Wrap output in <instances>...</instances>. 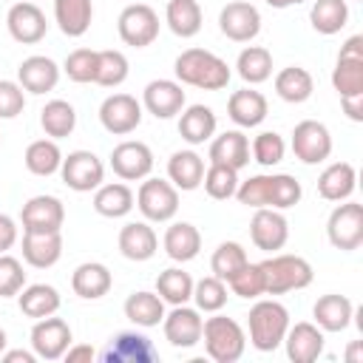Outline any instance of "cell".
I'll list each match as a JSON object with an SVG mask.
<instances>
[{
    "label": "cell",
    "mask_w": 363,
    "mask_h": 363,
    "mask_svg": "<svg viewBox=\"0 0 363 363\" xmlns=\"http://www.w3.org/2000/svg\"><path fill=\"white\" fill-rule=\"evenodd\" d=\"M176 79L182 85H193V88H201V91H221L227 88L233 71L230 65L216 57L213 51H204V48H187L176 57Z\"/></svg>",
    "instance_id": "cell-1"
},
{
    "label": "cell",
    "mask_w": 363,
    "mask_h": 363,
    "mask_svg": "<svg viewBox=\"0 0 363 363\" xmlns=\"http://www.w3.org/2000/svg\"><path fill=\"white\" fill-rule=\"evenodd\" d=\"M258 267H261V275H264V295H286V292L309 286L312 278H315L312 264L306 258L289 255V252L272 255V258L261 261Z\"/></svg>",
    "instance_id": "cell-2"
},
{
    "label": "cell",
    "mask_w": 363,
    "mask_h": 363,
    "mask_svg": "<svg viewBox=\"0 0 363 363\" xmlns=\"http://www.w3.org/2000/svg\"><path fill=\"white\" fill-rule=\"evenodd\" d=\"M247 326H250V343L258 352H275L289 329V312L278 301H258L247 315Z\"/></svg>",
    "instance_id": "cell-3"
},
{
    "label": "cell",
    "mask_w": 363,
    "mask_h": 363,
    "mask_svg": "<svg viewBox=\"0 0 363 363\" xmlns=\"http://www.w3.org/2000/svg\"><path fill=\"white\" fill-rule=\"evenodd\" d=\"M201 337H204V349L216 363H235L244 349H247V335L244 329L224 315H213L204 320L201 326Z\"/></svg>",
    "instance_id": "cell-4"
},
{
    "label": "cell",
    "mask_w": 363,
    "mask_h": 363,
    "mask_svg": "<svg viewBox=\"0 0 363 363\" xmlns=\"http://www.w3.org/2000/svg\"><path fill=\"white\" fill-rule=\"evenodd\" d=\"M326 235L335 250L352 252L363 244V204L357 201H343L329 213L326 221Z\"/></svg>",
    "instance_id": "cell-5"
},
{
    "label": "cell",
    "mask_w": 363,
    "mask_h": 363,
    "mask_svg": "<svg viewBox=\"0 0 363 363\" xmlns=\"http://www.w3.org/2000/svg\"><path fill=\"white\" fill-rule=\"evenodd\" d=\"M116 31L125 45L145 48L159 37V14L147 3H130L116 20Z\"/></svg>",
    "instance_id": "cell-6"
},
{
    "label": "cell",
    "mask_w": 363,
    "mask_h": 363,
    "mask_svg": "<svg viewBox=\"0 0 363 363\" xmlns=\"http://www.w3.org/2000/svg\"><path fill=\"white\" fill-rule=\"evenodd\" d=\"M60 176L62 182L77 190V193H91L102 184L105 179V164L99 162L96 153L91 150H71L68 156H62V164H60Z\"/></svg>",
    "instance_id": "cell-7"
},
{
    "label": "cell",
    "mask_w": 363,
    "mask_h": 363,
    "mask_svg": "<svg viewBox=\"0 0 363 363\" xmlns=\"http://www.w3.org/2000/svg\"><path fill=\"white\" fill-rule=\"evenodd\" d=\"M136 207L147 221H170L179 213V190L164 179H145L136 193Z\"/></svg>",
    "instance_id": "cell-8"
},
{
    "label": "cell",
    "mask_w": 363,
    "mask_h": 363,
    "mask_svg": "<svg viewBox=\"0 0 363 363\" xmlns=\"http://www.w3.org/2000/svg\"><path fill=\"white\" fill-rule=\"evenodd\" d=\"M292 153L303 164H320L332 153V136L329 128L318 119H303L292 130Z\"/></svg>",
    "instance_id": "cell-9"
},
{
    "label": "cell",
    "mask_w": 363,
    "mask_h": 363,
    "mask_svg": "<svg viewBox=\"0 0 363 363\" xmlns=\"http://www.w3.org/2000/svg\"><path fill=\"white\" fill-rule=\"evenodd\" d=\"M99 122L113 136H128L142 122V105L130 94H111L99 105Z\"/></svg>",
    "instance_id": "cell-10"
},
{
    "label": "cell",
    "mask_w": 363,
    "mask_h": 363,
    "mask_svg": "<svg viewBox=\"0 0 363 363\" xmlns=\"http://www.w3.org/2000/svg\"><path fill=\"white\" fill-rule=\"evenodd\" d=\"M218 28H221V34H224L227 40H233V43H250V40H255L258 31H261V14H258V9H255L252 3H247V0H233V3H227V6L221 9V14H218Z\"/></svg>",
    "instance_id": "cell-11"
},
{
    "label": "cell",
    "mask_w": 363,
    "mask_h": 363,
    "mask_svg": "<svg viewBox=\"0 0 363 363\" xmlns=\"http://www.w3.org/2000/svg\"><path fill=\"white\" fill-rule=\"evenodd\" d=\"M71 346V326L62 318H40L31 329V349L43 360H60Z\"/></svg>",
    "instance_id": "cell-12"
},
{
    "label": "cell",
    "mask_w": 363,
    "mask_h": 363,
    "mask_svg": "<svg viewBox=\"0 0 363 363\" xmlns=\"http://www.w3.org/2000/svg\"><path fill=\"white\" fill-rule=\"evenodd\" d=\"M111 167L119 179L125 182H139V179H147L150 170H153V153L145 142H119L113 150H111Z\"/></svg>",
    "instance_id": "cell-13"
},
{
    "label": "cell",
    "mask_w": 363,
    "mask_h": 363,
    "mask_svg": "<svg viewBox=\"0 0 363 363\" xmlns=\"http://www.w3.org/2000/svg\"><path fill=\"white\" fill-rule=\"evenodd\" d=\"M23 233H57L65 221V207L57 196H34L23 204L20 213Z\"/></svg>",
    "instance_id": "cell-14"
},
{
    "label": "cell",
    "mask_w": 363,
    "mask_h": 363,
    "mask_svg": "<svg viewBox=\"0 0 363 363\" xmlns=\"http://www.w3.org/2000/svg\"><path fill=\"white\" fill-rule=\"evenodd\" d=\"M250 238L258 250L264 252H275L286 244L289 238V224L286 218L281 216V210H272V207H258L252 221H250Z\"/></svg>",
    "instance_id": "cell-15"
},
{
    "label": "cell",
    "mask_w": 363,
    "mask_h": 363,
    "mask_svg": "<svg viewBox=\"0 0 363 363\" xmlns=\"http://www.w3.org/2000/svg\"><path fill=\"white\" fill-rule=\"evenodd\" d=\"M6 26H9V34L23 43V45H34L45 37L48 31V23H45V14L40 11V6L23 0V3H14L6 14Z\"/></svg>",
    "instance_id": "cell-16"
},
{
    "label": "cell",
    "mask_w": 363,
    "mask_h": 363,
    "mask_svg": "<svg viewBox=\"0 0 363 363\" xmlns=\"http://www.w3.org/2000/svg\"><path fill=\"white\" fill-rule=\"evenodd\" d=\"M102 360L105 363H156L159 352H156V346L145 335H139V332H119L105 346Z\"/></svg>",
    "instance_id": "cell-17"
},
{
    "label": "cell",
    "mask_w": 363,
    "mask_h": 363,
    "mask_svg": "<svg viewBox=\"0 0 363 363\" xmlns=\"http://www.w3.org/2000/svg\"><path fill=\"white\" fill-rule=\"evenodd\" d=\"M184 102H187L184 88H182V82H173V79H153L145 85V94H142V105L156 119H170V116L182 113Z\"/></svg>",
    "instance_id": "cell-18"
},
{
    "label": "cell",
    "mask_w": 363,
    "mask_h": 363,
    "mask_svg": "<svg viewBox=\"0 0 363 363\" xmlns=\"http://www.w3.org/2000/svg\"><path fill=\"white\" fill-rule=\"evenodd\" d=\"M284 346H286V357L292 363H312L323 352V329L309 320H301L286 329Z\"/></svg>",
    "instance_id": "cell-19"
},
{
    "label": "cell",
    "mask_w": 363,
    "mask_h": 363,
    "mask_svg": "<svg viewBox=\"0 0 363 363\" xmlns=\"http://www.w3.org/2000/svg\"><path fill=\"white\" fill-rule=\"evenodd\" d=\"M162 323H164V337H167L170 346H176V349H190V346H196V343L201 340V326H204V320L199 318L196 309H190V306H184V303L173 306V312L164 315Z\"/></svg>",
    "instance_id": "cell-20"
},
{
    "label": "cell",
    "mask_w": 363,
    "mask_h": 363,
    "mask_svg": "<svg viewBox=\"0 0 363 363\" xmlns=\"http://www.w3.org/2000/svg\"><path fill=\"white\" fill-rule=\"evenodd\" d=\"M17 79H20L23 91H28V94H48L60 82V65L51 57L34 54V57H26L20 62Z\"/></svg>",
    "instance_id": "cell-21"
},
{
    "label": "cell",
    "mask_w": 363,
    "mask_h": 363,
    "mask_svg": "<svg viewBox=\"0 0 363 363\" xmlns=\"http://www.w3.org/2000/svg\"><path fill=\"white\" fill-rule=\"evenodd\" d=\"M267 96L261 91H252V88H241V91H233L230 99H227V113L230 119L238 125V128H255L267 119Z\"/></svg>",
    "instance_id": "cell-22"
},
{
    "label": "cell",
    "mask_w": 363,
    "mask_h": 363,
    "mask_svg": "<svg viewBox=\"0 0 363 363\" xmlns=\"http://www.w3.org/2000/svg\"><path fill=\"white\" fill-rule=\"evenodd\" d=\"M159 250V238L153 233L150 224L145 221H128L122 230H119V252L128 258V261H147L153 258Z\"/></svg>",
    "instance_id": "cell-23"
},
{
    "label": "cell",
    "mask_w": 363,
    "mask_h": 363,
    "mask_svg": "<svg viewBox=\"0 0 363 363\" xmlns=\"http://www.w3.org/2000/svg\"><path fill=\"white\" fill-rule=\"evenodd\" d=\"M62 255V235L57 233H23V258L34 269H48Z\"/></svg>",
    "instance_id": "cell-24"
},
{
    "label": "cell",
    "mask_w": 363,
    "mask_h": 363,
    "mask_svg": "<svg viewBox=\"0 0 363 363\" xmlns=\"http://www.w3.org/2000/svg\"><path fill=\"white\" fill-rule=\"evenodd\" d=\"M111 286H113V275H111V269H108L105 264H99V261H85V264H79V267L74 269V275H71V289H74L79 298H85V301H96V298L108 295Z\"/></svg>",
    "instance_id": "cell-25"
},
{
    "label": "cell",
    "mask_w": 363,
    "mask_h": 363,
    "mask_svg": "<svg viewBox=\"0 0 363 363\" xmlns=\"http://www.w3.org/2000/svg\"><path fill=\"white\" fill-rule=\"evenodd\" d=\"M312 315H315V326H320L323 332H343L352 323L354 306H352V301L346 295L329 292V295H320L315 301Z\"/></svg>",
    "instance_id": "cell-26"
},
{
    "label": "cell",
    "mask_w": 363,
    "mask_h": 363,
    "mask_svg": "<svg viewBox=\"0 0 363 363\" xmlns=\"http://www.w3.org/2000/svg\"><path fill=\"white\" fill-rule=\"evenodd\" d=\"M357 187V170L349 162H332L318 176V193L326 201H346Z\"/></svg>",
    "instance_id": "cell-27"
},
{
    "label": "cell",
    "mask_w": 363,
    "mask_h": 363,
    "mask_svg": "<svg viewBox=\"0 0 363 363\" xmlns=\"http://www.w3.org/2000/svg\"><path fill=\"white\" fill-rule=\"evenodd\" d=\"M210 162L241 170L250 164V139L241 130H224L210 145Z\"/></svg>",
    "instance_id": "cell-28"
},
{
    "label": "cell",
    "mask_w": 363,
    "mask_h": 363,
    "mask_svg": "<svg viewBox=\"0 0 363 363\" xmlns=\"http://www.w3.org/2000/svg\"><path fill=\"white\" fill-rule=\"evenodd\" d=\"M167 179L176 190H196L204 179V159L196 150H176L167 159Z\"/></svg>",
    "instance_id": "cell-29"
},
{
    "label": "cell",
    "mask_w": 363,
    "mask_h": 363,
    "mask_svg": "<svg viewBox=\"0 0 363 363\" xmlns=\"http://www.w3.org/2000/svg\"><path fill=\"white\" fill-rule=\"evenodd\" d=\"M54 17L65 37H82L94 20L91 0H54Z\"/></svg>",
    "instance_id": "cell-30"
},
{
    "label": "cell",
    "mask_w": 363,
    "mask_h": 363,
    "mask_svg": "<svg viewBox=\"0 0 363 363\" xmlns=\"http://www.w3.org/2000/svg\"><path fill=\"white\" fill-rule=\"evenodd\" d=\"M216 113L213 108L207 105H190V108H182V116H179V136L190 145H204L213 133H216Z\"/></svg>",
    "instance_id": "cell-31"
},
{
    "label": "cell",
    "mask_w": 363,
    "mask_h": 363,
    "mask_svg": "<svg viewBox=\"0 0 363 363\" xmlns=\"http://www.w3.org/2000/svg\"><path fill=\"white\" fill-rule=\"evenodd\" d=\"M162 244H164V252L173 261L184 264V261H193L199 255V250H201V233L190 221H176V224L167 227Z\"/></svg>",
    "instance_id": "cell-32"
},
{
    "label": "cell",
    "mask_w": 363,
    "mask_h": 363,
    "mask_svg": "<svg viewBox=\"0 0 363 363\" xmlns=\"http://www.w3.org/2000/svg\"><path fill=\"white\" fill-rule=\"evenodd\" d=\"M164 20H167V26L176 37L187 40V37H196L201 31L204 14H201L199 0H167Z\"/></svg>",
    "instance_id": "cell-33"
},
{
    "label": "cell",
    "mask_w": 363,
    "mask_h": 363,
    "mask_svg": "<svg viewBox=\"0 0 363 363\" xmlns=\"http://www.w3.org/2000/svg\"><path fill=\"white\" fill-rule=\"evenodd\" d=\"M315 91V79L306 68L301 65H289V68H281L275 74V94L284 99V102H292V105H301L312 96Z\"/></svg>",
    "instance_id": "cell-34"
},
{
    "label": "cell",
    "mask_w": 363,
    "mask_h": 363,
    "mask_svg": "<svg viewBox=\"0 0 363 363\" xmlns=\"http://www.w3.org/2000/svg\"><path fill=\"white\" fill-rule=\"evenodd\" d=\"M17 303H20V312L26 318L40 320V318H48L60 309V292L48 284H31V286L17 292Z\"/></svg>",
    "instance_id": "cell-35"
},
{
    "label": "cell",
    "mask_w": 363,
    "mask_h": 363,
    "mask_svg": "<svg viewBox=\"0 0 363 363\" xmlns=\"http://www.w3.org/2000/svg\"><path fill=\"white\" fill-rule=\"evenodd\" d=\"M94 210L105 218H122L133 210V190L122 182L99 184L94 193Z\"/></svg>",
    "instance_id": "cell-36"
},
{
    "label": "cell",
    "mask_w": 363,
    "mask_h": 363,
    "mask_svg": "<svg viewBox=\"0 0 363 363\" xmlns=\"http://www.w3.org/2000/svg\"><path fill=\"white\" fill-rule=\"evenodd\" d=\"M125 318L136 326H159L164 318V301L159 298V292H133L125 301Z\"/></svg>",
    "instance_id": "cell-37"
},
{
    "label": "cell",
    "mask_w": 363,
    "mask_h": 363,
    "mask_svg": "<svg viewBox=\"0 0 363 363\" xmlns=\"http://www.w3.org/2000/svg\"><path fill=\"white\" fill-rule=\"evenodd\" d=\"M309 23L318 34H337L349 23V6L346 0H315L309 9Z\"/></svg>",
    "instance_id": "cell-38"
},
{
    "label": "cell",
    "mask_w": 363,
    "mask_h": 363,
    "mask_svg": "<svg viewBox=\"0 0 363 363\" xmlns=\"http://www.w3.org/2000/svg\"><path fill=\"white\" fill-rule=\"evenodd\" d=\"M40 125L51 139H65L74 133L77 128V111L71 102L65 99H51L45 102V108L40 111Z\"/></svg>",
    "instance_id": "cell-39"
},
{
    "label": "cell",
    "mask_w": 363,
    "mask_h": 363,
    "mask_svg": "<svg viewBox=\"0 0 363 363\" xmlns=\"http://www.w3.org/2000/svg\"><path fill=\"white\" fill-rule=\"evenodd\" d=\"M238 77L247 82V85H261L272 77V54L261 45H247L241 54H238Z\"/></svg>",
    "instance_id": "cell-40"
},
{
    "label": "cell",
    "mask_w": 363,
    "mask_h": 363,
    "mask_svg": "<svg viewBox=\"0 0 363 363\" xmlns=\"http://www.w3.org/2000/svg\"><path fill=\"white\" fill-rule=\"evenodd\" d=\"M26 167L34 176H54L62 164V153L57 147V139H37L26 147Z\"/></svg>",
    "instance_id": "cell-41"
},
{
    "label": "cell",
    "mask_w": 363,
    "mask_h": 363,
    "mask_svg": "<svg viewBox=\"0 0 363 363\" xmlns=\"http://www.w3.org/2000/svg\"><path fill=\"white\" fill-rule=\"evenodd\" d=\"M156 292H159V298L164 303H173V306L187 303L193 298V278H190V272H184L179 267H170V269L159 272Z\"/></svg>",
    "instance_id": "cell-42"
},
{
    "label": "cell",
    "mask_w": 363,
    "mask_h": 363,
    "mask_svg": "<svg viewBox=\"0 0 363 363\" xmlns=\"http://www.w3.org/2000/svg\"><path fill=\"white\" fill-rule=\"evenodd\" d=\"M332 85L337 96H357L363 94V60L357 57H337L332 71Z\"/></svg>",
    "instance_id": "cell-43"
},
{
    "label": "cell",
    "mask_w": 363,
    "mask_h": 363,
    "mask_svg": "<svg viewBox=\"0 0 363 363\" xmlns=\"http://www.w3.org/2000/svg\"><path fill=\"white\" fill-rule=\"evenodd\" d=\"M201 184H204V190H207L210 199L227 201V199L235 196V190H238V170H233V167H227V164L210 162V167L204 170Z\"/></svg>",
    "instance_id": "cell-44"
},
{
    "label": "cell",
    "mask_w": 363,
    "mask_h": 363,
    "mask_svg": "<svg viewBox=\"0 0 363 363\" xmlns=\"http://www.w3.org/2000/svg\"><path fill=\"white\" fill-rule=\"evenodd\" d=\"M247 261H250V258H247V250H244L238 241H224V244L216 247V252H213V258H210V269H213L216 278L230 281Z\"/></svg>",
    "instance_id": "cell-45"
},
{
    "label": "cell",
    "mask_w": 363,
    "mask_h": 363,
    "mask_svg": "<svg viewBox=\"0 0 363 363\" xmlns=\"http://www.w3.org/2000/svg\"><path fill=\"white\" fill-rule=\"evenodd\" d=\"M128 57L116 48H105L99 51V62H96V85H105V88H116L128 79Z\"/></svg>",
    "instance_id": "cell-46"
},
{
    "label": "cell",
    "mask_w": 363,
    "mask_h": 363,
    "mask_svg": "<svg viewBox=\"0 0 363 363\" xmlns=\"http://www.w3.org/2000/svg\"><path fill=\"white\" fill-rule=\"evenodd\" d=\"M193 301L201 312H218L227 303V284L216 275H207L201 281H193Z\"/></svg>",
    "instance_id": "cell-47"
},
{
    "label": "cell",
    "mask_w": 363,
    "mask_h": 363,
    "mask_svg": "<svg viewBox=\"0 0 363 363\" xmlns=\"http://www.w3.org/2000/svg\"><path fill=\"white\" fill-rule=\"evenodd\" d=\"M235 199L244 204V207H269V199H272V176H250L247 182H238V190H235Z\"/></svg>",
    "instance_id": "cell-48"
},
{
    "label": "cell",
    "mask_w": 363,
    "mask_h": 363,
    "mask_svg": "<svg viewBox=\"0 0 363 363\" xmlns=\"http://www.w3.org/2000/svg\"><path fill=\"white\" fill-rule=\"evenodd\" d=\"M96 62H99V51L94 48H77L65 57V74L74 82H94L96 79Z\"/></svg>",
    "instance_id": "cell-49"
},
{
    "label": "cell",
    "mask_w": 363,
    "mask_h": 363,
    "mask_svg": "<svg viewBox=\"0 0 363 363\" xmlns=\"http://www.w3.org/2000/svg\"><path fill=\"white\" fill-rule=\"evenodd\" d=\"M250 153H252V159H255L258 164H264V167H272V164L284 162L286 145H284V139H281L275 130H264V133H258V136L252 139V147H250Z\"/></svg>",
    "instance_id": "cell-50"
},
{
    "label": "cell",
    "mask_w": 363,
    "mask_h": 363,
    "mask_svg": "<svg viewBox=\"0 0 363 363\" xmlns=\"http://www.w3.org/2000/svg\"><path fill=\"white\" fill-rule=\"evenodd\" d=\"M303 190H301V182L289 173H275L272 176V199H269V207L272 210H289L301 201Z\"/></svg>",
    "instance_id": "cell-51"
},
{
    "label": "cell",
    "mask_w": 363,
    "mask_h": 363,
    "mask_svg": "<svg viewBox=\"0 0 363 363\" xmlns=\"http://www.w3.org/2000/svg\"><path fill=\"white\" fill-rule=\"evenodd\" d=\"M230 289L238 295V298H258L264 295V275H261V267L258 264H244L230 281Z\"/></svg>",
    "instance_id": "cell-52"
},
{
    "label": "cell",
    "mask_w": 363,
    "mask_h": 363,
    "mask_svg": "<svg viewBox=\"0 0 363 363\" xmlns=\"http://www.w3.org/2000/svg\"><path fill=\"white\" fill-rule=\"evenodd\" d=\"M23 286H26L23 264H20L14 255L0 252V298H11V295H17Z\"/></svg>",
    "instance_id": "cell-53"
},
{
    "label": "cell",
    "mask_w": 363,
    "mask_h": 363,
    "mask_svg": "<svg viewBox=\"0 0 363 363\" xmlns=\"http://www.w3.org/2000/svg\"><path fill=\"white\" fill-rule=\"evenodd\" d=\"M26 108V94L20 82L0 79V119H14Z\"/></svg>",
    "instance_id": "cell-54"
},
{
    "label": "cell",
    "mask_w": 363,
    "mask_h": 363,
    "mask_svg": "<svg viewBox=\"0 0 363 363\" xmlns=\"http://www.w3.org/2000/svg\"><path fill=\"white\" fill-rule=\"evenodd\" d=\"M14 241H17V224L11 216L0 213V252H9L14 247Z\"/></svg>",
    "instance_id": "cell-55"
},
{
    "label": "cell",
    "mask_w": 363,
    "mask_h": 363,
    "mask_svg": "<svg viewBox=\"0 0 363 363\" xmlns=\"http://www.w3.org/2000/svg\"><path fill=\"white\" fill-rule=\"evenodd\" d=\"M340 105H343V113L352 122H363V94H357V96H340Z\"/></svg>",
    "instance_id": "cell-56"
},
{
    "label": "cell",
    "mask_w": 363,
    "mask_h": 363,
    "mask_svg": "<svg viewBox=\"0 0 363 363\" xmlns=\"http://www.w3.org/2000/svg\"><path fill=\"white\" fill-rule=\"evenodd\" d=\"M94 354H96V352H94L88 343H77V346H68L62 357H65L68 363H82V360H88V363H91V360H94Z\"/></svg>",
    "instance_id": "cell-57"
},
{
    "label": "cell",
    "mask_w": 363,
    "mask_h": 363,
    "mask_svg": "<svg viewBox=\"0 0 363 363\" xmlns=\"http://www.w3.org/2000/svg\"><path fill=\"white\" fill-rule=\"evenodd\" d=\"M337 57H357V60H363V37H360V34L349 37V40L343 43V48H340Z\"/></svg>",
    "instance_id": "cell-58"
},
{
    "label": "cell",
    "mask_w": 363,
    "mask_h": 363,
    "mask_svg": "<svg viewBox=\"0 0 363 363\" xmlns=\"http://www.w3.org/2000/svg\"><path fill=\"white\" fill-rule=\"evenodd\" d=\"M3 360H6V363H34L37 354H34V352H26V349H14V352H6Z\"/></svg>",
    "instance_id": "cell-59"
},
{
    "label": "cell",
    "mask_w": 363,
    "mask_h": 363,
    "mask_svg": "<svg viewBox=\"0 0 363 363\" xmlns=\"http://www.w3.org/2000/svg\"><path fill=\"white\" fill-rule=\"evenodd\" d=\"M346 360H349V363H363V340H352V343H349Z\"/></svg>",
    "instance_id": "cell-60"
},
{
    "label": "cell",
    "mask_w": 363,
    "mask_h": 363,
    "mask_svg": "<svg viewBox=\"0 0 363 363\" xmlns=\"http://www.w3.org/2000/svg\"><path fill=\"white\" fill-rule=\"evenodd\" d=\"M298 3H306V0H267V6H272V9H289Z\"/></svg>",
    "instance_id": "cell-61"
},
{
    "label": "cell",
    "mask_w": 363,
    "mask_h": 363,
    "mask_svg": "<svg viewBox=\"0 0 363 363\" xmlns=\"http://www.w3.org/2000/svg\"><path fill=\"white\" fill-rule=\"evenodd\" d=\"M6 343H9V340H6V332L0 329V354H3V349H6Z\"/></svg>",
    "instance_id": "cell-62"
}]
</instances>
